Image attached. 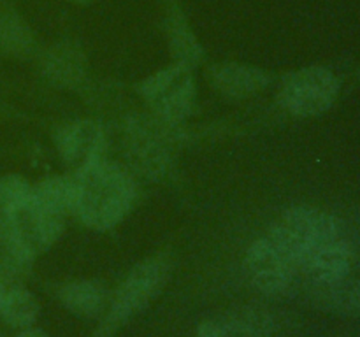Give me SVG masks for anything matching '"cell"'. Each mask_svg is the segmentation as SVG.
Masks as SVG:
<instances>
[{
    "instance_id": "cell-1",
    "label": "cell",
    "mask_w": 360,
    "mask_h": 337,
    "mask_svg": "<svg viewBox=\"0 0 360 337\" xmlns=\"http://www.w3.org/2000/svg\"><path fill=\"white\" fill-rule=\"evenodd\" d=\"M76 207L86 227L109 230L118 225L130 211L136 186L129 172L101 157L77 171Z\"/></svg>"
},
{
    "instance_id": "cell-2",
    "label": "cell",
    "mask_w": 360,
    "mask_h": 337,
    "mask_svg": "<svg viewBox=\"0 0 360 337\" xmlns=\"http://www.w3.org/2000/svg\"><path fill=\"white\" fill-rule=\"evenodd\" d=\"M172 263L160 253L137 263L116 290L109 311L97 330V337H111L120 326L139 315L167 284Z\"/></svg>"
},
{
    "instance_id": "cell-3",
    "label": "cell",
    "mask_w": 360,
    "mask_h": 337,
    "mask_svg": "<svg viewBox=\"0 0 360 337\" xmlns=\"http://www.w3.org/2000/svg\"><path fill=\"white\" fill-rule=\"evenodd\" d=\"M267 235L274 239L281 248L287 249L299 267L306 255L327 242L340 239L341 228L340 221L333 214L315 207L299 206L288 209L271 227Z\"/></svg>"
},
{
    "instance_id": "cell-4",
    "label": "cell",
    "mask_w": 360,
    "mask_h": 337,
    "mask_svg": "<svg viewBox=\"0 0 360 337\" xmlns=\"http://www.w3.org/2000/svg\"><path fill=\"white\" fill-rule=\"evenodd\" d=\"M141 95L155 114L167 123H179L188 118L195 104V77L192 67L178 62L158 70L139 86Z\"/></svg>"
},
{
    "instance_id": "cell-5",
    "label": "cell",
    "mask_w": 360,
    "mask_h": 337,
    "mask_svg": "<svg viewBox=\"0 0 360 337\" xmlns=\"http://www.w3.org/2000/svg\"><path fill=\"white\" fill-rule=\"evenodd\" d=\"M245 269L257 290L267 295H281L295 284L299 267L290 253L269 235L260 237L246 251Z\"/></svg>"
},
{
    "instance_id": "cell-6",
    "label": "cell",
    "mask_w": 360,
    "mask_h": 337,
    "mask_svg": "<svg viewBox=\"0 0 360 337\" xmlns=\"http://www.w3.org/2000/svg\"><path fill=\"white\" fill-rule=\"evenodd\" d=\"M340 91V81L323 67L297 70L283 81L280 104L290 114L316 116L334 104Z\"/></svg>"
},
{
    "instance_id": "cell-7",
    "label": "cell",
    "mask_w": 360,
    "mask_h": 337,
    "mask_svg": "<svg viewBox=\"0 0 360 337\" xmlns=\"http://www.w3.org/2000/svg\"><path fill=\"white\" fill-rule=\"evenodd\" d=\"M21 251L28 260L53 246L63 230L65 214L46 209L34 199L13 211H2Z\"/></svg>"
},
{
    "instance_id": "cell-8",
    "label": "cell",
    "mask_w": 360,
    "mask_h": 337,
    "mask_svg": "<svg viewBox=\"0 0 360 337\" xmlns=\"http://www.w3.org/2000/svg\"><path fill=\"white\" fill-rule=\"evenodd\" d=\"M165 123L162 119L137 118L130 119L127 125V153L136 171L146 176H157L167 171L169 160H171V150H169V137L165 133Z\"/></svg>"
},
{
    "instance_id": "cell-9",
    "label": "cell",
    "mask_w": 360,
    "mask_h": 337,
    "mask_svg": "<svg viewBox=\"0 0 360 337\" xmlns=\"http://www.w3.org/2000/svg\"><path fill=\"white\" fill-rule=\"evenodd\" d=\"M276 332V316L260 308H241L202 322L197 337H274Z\"/></svg>"
},
{
    "instance_id": "cell-10",
    "label": "cell",
    "mask_w": 360,
    "mask_h": 337,
    "mask_svg": "<svg viewBox=\"0 0 360 337\" xmlns=\"http://www.w3.org/2000/svg\"><path fill=\"white\" fill-rule=\"evenodd\" d=\"M102 144L101 126L90 119H81L62 126L56 133V147L67 165L81 171L98 158Z\"/></svg>"
},
{
    "instance_id": "cell-11",
    "label": "cell",
    "mask_w": 360,
    "mask_h": 337,
    "mask_svg": "<svg viewBox=\"0 0 360 337\" xmlns=\"http://www.w3.org/2000/svg\"><path fill=\"white\" fill-rule=\"evenodd\" d=\"M211 83L220 93L232 98H246L264 90L269 83V76L264 70L236 63H225L211 69Z\"/></svg>"
},
{
    "instance_id": "cell-12",
    "label": "cell",
    "mask_w": 360,
    "mask_h": 337,
    "mask_svg": "<svg viewBox=\"0 0 360 337\" xmlns=\"http://www.w3.org/2000/svg\"><path fill=\"white\" fill-rule=\"evenodd\" d=\"M58 297L67 311L79 318H94L101 315L105 305V290L98 281L77 279L63 284Z\"/></svg>"
},
{
    "instance_id": "cell-13",
    "label": "cell",
    "mask_w": 360,
    "mask_h": 337,
    "mask_svg": "<svg viewBox=\"0 0 360 337\" xmlns=\"http://www.w3.org/2000/svg\"><path fill=\"white\" fill-rule=\"evenodd\" d=\"M44 74L51 83L60 86H74L84 77L83 53L72 44H60L46 56Z\"/></svg>"
},
{
    "instance_id": "cell-14",
    "label": "cell",
    "mask_w": 360,
    "mask_h": 337,
    "mask_svg": "<svg viewBox=\"0 0 360 337\" xmlns=\"http://www.w3.org/2000/svg\"><path fill=\"white\" fill-rule=\"evenodd\" d=\"M76 179L60 178V176L44 179V181H41L32 190V199L39 206L62 214H65L67 211H74V207H76Z\"/></svg>"
},
{
    "instance_id": "cell-15",
    "label": "cell",
    "mask_w": 360,
    "mask_h": 337,
    "mask_svg": "<svg viewBox=\"0 0 360 337\" xmlns=\"http://www.w3.org/2000/svg\"><path fill=\"white\" fill-rule=\"evenodd\" d=\"M39 302L27 288H11L0 297V316L13 326H30L39 316Z\"/></svg>"
},
{
    "instance_id": "cell-16",
    "label": "cell",
    "mask_w": 360,
    "mask_h": 337,
    "mask_svg": "<svg viewBox=\"0 0 360 337\" xmlns=\"http://www.w3.org/2000/svg\"><path fill=\"white\" fill-rule=\"evenodd\" d=\"M34 46L30 30L14 14H7L0 20V49L11 55H27Z\"/></svg>"
},
{
    "instance_id": "cell-17",
    "label": "cell",
    "mask_w": 360,
    "mask_h": 337,
    "mask_svg": "<svg viewBox=\"0 0 360 337\" xmlns=\"http://www.w3.org/2000/svg\"><path fill=\"white\" fill-rule=\"evenodd\" d=\"M30 183L18 174L0 178V211H13L32 199Z\"/></svg>"
},
{
    "instance_id": "cell-18",
    "label": "cell",
    "mask_w": 360,
    "mask_h": 337,
    "mask_svg": "<svg viewBox=\"0 0 360 337\" xmlns=\"http://www.w3.org/2000/svg\"><path fill=\"white\" fill-rule=\"evenodd\" d=\"M16 337H48V333L41 329H25Z\"/></svg>"
},
{
    "instance_id": "cell-19",
    "label": "cell",
    "mask_w": 360,
    "mask_h": 337,
    "mask_svg": "<svg viewBox=\"0 0 360 337\" xmlns=\"http://www.w3.org/2000/svg\"><path fill=\"white\" fill-rule=\"evenodd\" d=\"M72 2H81V4H84V2H90V0H72Z\"/></svg>"
}]
</instances>
